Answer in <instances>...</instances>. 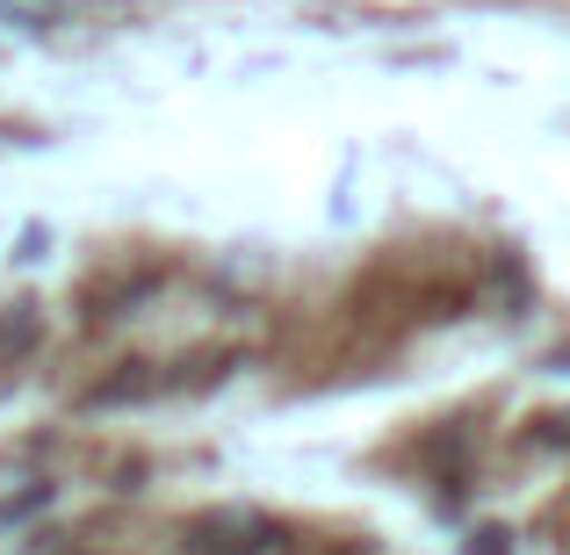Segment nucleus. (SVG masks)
<instances>
[{"instance_id": "obj_2", "label": "nucleus", "mask_w": 570, "mask_h": 555, "mask_svg": "<svg viewBox=\"0 0 570 555\" xmlns=\"http://www.w3.org/2000/svg\"><path fill=\"white\" fill-rule=\"evenodd\" d=\"M470 555H505V534H499V527H484V534H470Z\"/></svg>"}, {"instance_id": "obj_1", "label": "nucleus", "mask_w": 570, "mask_h": 555, "mask_svg": "<svg viewBox=\"0 0 570 555\" xmlns=\"http://www.w3.org/2000/svg\"><path fill=\"white\" fill-rule=\"evenodd\" d=\"M188 548L195 555H267L275 527L261 513H203V519H188Z\"/></svg>"}]
</instances>
